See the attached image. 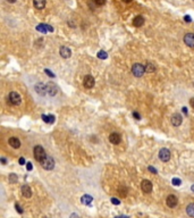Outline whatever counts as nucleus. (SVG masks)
<instances>
[{"instance_id": "18", "label": "nucleus", "mask_w": 194, "mask_h": 218, "mask_svg": "<svg viewBox=\"0 0 194 218\" xmlns=\"http://www.w3.org/2000/svg\"><path fill=\"white\" fill-rule=\"evenodd\" d=\"M22 194H23L25 198H31V195H32L31 188H30L28 185H23V186H22Z\"/></svg>"}, {"instance_id": "24", "label": "nucleus", "mask_w": 194, "mask_h": 218, "mask_svg": "<svg viewBox=\"0 0 194 218\" xmlns=\"http://www.w3.org/2000/svg\"><path fill=\"white\" fill-rule=\"evenodd\" d=\"M8 178H9V182H10V183H13V184H14V183H16V182L18 181V177H17V175H16V174H14V173H13V174H9V177H8Z\"/></svg>"}, {"instance_id": "33", "label": "nucleus", "mask_w": 194, "mask_h": 218, "mask_svg": "<svg viewBox=\"0 0 194 218\" xmlns=\"http://www.w3.org/2000/svg\"><path fill=\"white\" fill-rule=\"evenodd\" d=\"M184 19H185V22H187V23L192 21V18H191V16H188V15H186V16L184 17Z\"/></svg>"}, {"instance_id": "5", "label": "nucleus", "mask_w": 194, "mask_h": 218, "mask_svg": "<svg viewBox=\"0 0 194 218\" xmlns=\"http://www.w3.org/2000/svg\"><path fill=\"white\" fill-rule=\"evenodd\" d=\"M159 158H160L161 161H165V163L168 161L170 159V151L168 149H166V148H162L159 151Z\"/></svg>"}, {"instance_id": "27", "label": "nucleus", "mask_w": 194, "mask_h": 218, "mask_svg": "<svg viewBox=\"0 0 194 218\" xmlns=\"http://www.w3.org/2000/svg\"><path fill=\"white\" fill-rule=\"evenodd\" d=\"M171 182H173V184H174V185H176V186H180V185H181V183H182L180 178H173V181H171Z\"/></svg>"}, {"instance_id": "13", "label": "nucleus", "mask_w": 194, "mask_h": 218, "mask_svg": "<svg viewBox=\"0 0 194 218\" xmlns=\"http://www.w3.org/2000/svg\"><path fill=\"white\" fill-rule=\"evenodd\" d=\"M183 122V117H182L181 114H174L171 116V124L174 126H180Z\"/></svg>"}, {"instance_id": "25", "label": "nucleus", "mask_w": 194, "mask_h": 218, "mask_svg": "<svg viewBox=\"0 0 194 218\" xmlns=\"http://www.w3.org/2000/svg\"><path fill=\"white\" fill-rule=\"evenodd\" d=\"M107 52L106 51H104V50H101V51H99L98 52V58H100V59H107Z\"/></svg>"}, {"instance_id": "1", "label": "nucleus", "mask_w": 194, "mask_h": 218, "mask_svg": "<svg viewBox=\"0 0 194 218\" xmlns=\"http://www.w3.org/2000/svg\"><path fill=\"white\" fill-rule=\"evenodd\" d=\"M46 157H47V153H46L44 149L41 146H35L34 147V158L41 164L46 159Z\"/></svg>"}, {"instance_id": "26", "label": "nucleus", "mask_w": 194, "mask_h": 218, "mask_svg": "<svg viewBox=\"0 0 194 218\" xmlns=\"http://www.w3.org/2000/svg\"><path fill=\"white\" fill-rule=\"evenodd\" d=\"M93 2L97 6H104V3H106V0H93Z\"/></svg>"}, {"instance_id": "37", "label": "nucleus", "mask_w": 194, "mask_h": 218, "mask_svg": "<svg viewBox=\"0 0 194 218\" xmlns=\"http://www.w3.org/2000/svg\"><path fill=\"white\" fill-rule=\"evenodd\" d=\"M70 218H79V217H78V215H76V214H72Z\"/></svg>"}, {"instance_id": "6", "label": "nucleus", "mask_w": 194, "mask_h": 218, "mask_svg": "<svg viewBox=\"0 0 194 218\" xmlns=\"http://www.w3.org/2000/svg\"><path fill=\"white\" fill-rule=\"evenodd\" d=\"M83 84H84V86H85L86 89H92V88L94 86V84H95V80H94V77H93V76H91V75H86V76L84 77Z\"/></svg>"}, {"instance_id": "11", "label": "nucleus", "mask_w": 194, "mask_h": 218, "mask_svg": "<svg viewBox=\"0 0 194 218\" xmlns=\"http://www.w3.org/2000/svg\"><path fill=\"white\" fill-rule=\"evenodd\" d=\"M35 28H37V31H39L41 33H47L48 31L49 32H53L52 26L51 25H48V24H39Z\"/></svg>"}, {"instance_id": "21", "label": "nucleus", "mask_w": 194, "mask_h": 218, "mask_svg": "<svg viewBox=\"0 0 194 218\" xmlns=\"http://www.w3.org/2000/svg\"><path fill=\"white\" fill-rule=\"evenodd\" d=\"M42 119L48 124H53L55 123V116L53 115H42Z\"/></svg>"}, {"instance_id": "36", "label": "nucleus", "mask_w": 194, "mask_h": 218, "mask_svg": "<svg viewBox=\"0 0 194 218\" xmlns=\"http://www.w3.org/2000/svg\"><path fill=\"white\" fill-rule=\"evenodd\" d=\"M19 164H21V165H24V164H25L24 158H19Z\"/></svg>"}, {"instance_id": "2", "label": "nucleus", "mask_w": 194, "mask_h": 218, "mask_svg": "<svg viewBox=\"0 0 194 218\" xmlns=\"http://www.w3.org/2000/svg\"><path fill=\"white\" fill-rule=\"evenodd\" d=\"M132 73H133L134 76L141 77L145 73V66H143L142 64H134L133 67H132Z\"/></svg>"}, {"instance_id": "40", "label": "nucleus", "mask_w": 194, "mask_h": 218, "mask_svg": "<svg viewBox=\"0 0 194 218\" xmlns=\"http://www.w3.org/2000/svg\"><path fill=\"white\" fill-rule=\"evenodd\" d=\"M8 2H10V3H14V2H16V0H7Z\"/></svg>"}, {"instance_id": "23", "label": "nucleus", "mask_w": 194, "mask_h": 218, "mask_svg": "<svg viewBox=\"0 0 194 218\" xmlns=\"http://www.w3.org/2000/svg\"><path fill=\"white\" fill-rule=\"evenodd\" d=\"M155 64L148 63V64L145 65V72H146V73H155Z\"/></svg>"}, {"instance_id": "9", "label": "nucleus", "mask_w": 194, "mask_h": 218, "mask_svg": "<svg viewBox=\"0 0 194 218\" xmlns=\"http://www.w3.org/2000/svg\"><path fill=\"white\" fill-rule=\"evenodd\" d=\"M141 188H142V191L144 193H150L152 191V183L148 179H144V181H142Z\"/></svg>"}, {"instance_id": "29", "label": "nucleus", "mask_w": 194, "mask_h": 218, "mask_svg": "<svg viewBox=\"0 0 194 218\" xmlns=\"http://www.w3.org/2000/svg\"><path fill=\"white\" fill-rule=\"evenodd\" d=\"M15 208H16V210L19 212V214H23V209H22V207L19 206L18 204H15Z\"/></svg>"}, {"instance_id": "43", "label": "nucleus", "mask_w": 194, "mask_h": 218, "mask_svg": "<svg viewBox=\"0 0 194 218\" xmlns=\"http://www.w3.org/2000/svg\"><path fill=\"white\" fill-rule=\"evenodd\" d=\"M191 190L193 191V193H194V185H192V188H191Z\"/></svg>"}, {"instance_id": "15", "label": "nucleus", "mask_w": 194, "mask_h": 218, "mask_svg": "<svg viewBox=\"0 0 194 218\" xmlns=\"http://www.w3.org/2000/svg\"><path fill=\"white\" fill-rule=\"evenodd\" d=\"M109 141L113 143V144H118L120 142V135L118 133H111L109 135Z\"/></svg>"}, {"instance_id": "7", "label": "nucleus", "mask_w": 194, "mask_h": 218, "mask_svg": "<svg viewBox=\"0 0 194 218\" xmlns=\"http://www.w3.org/2000/svg\"><path fill=\"white\" fill-rule=\"evenodd\" d=\"M34 89H35L37 93L40 95H46V93H48V92H47V85L43 84V83H41V82L38 83V84H35Z\"/></svg>"}, {"instance_id": "34", "label": "nucleus", "mask_w": 194, "mask_h": 218, "mask_svg": "<svg viewBox=\"0 0 194 218\" xmlns=\"http://www.w3.org/2000/svg\"><path fill=\"white\" fill-rule=\"evenodd\" d=\"M148 169H149L150 172H152V173H155H155H157V169H155V168H153V167H151V166H150V167L148 168Z\"/></svg>"}, {"instance_id": "31", "label": "nucleus", "mask_w": 194, "mask_h": 218, "mask_svg": "<svg viewBox=\"0 0 194 218\" xmlns=\"http://www.w3.org/2000/svg\"><path fill=\"white\" fill-rule=\"evenodd\" d=\"M111 202H113L114 204H120V201H119L117 198H111Z\"/></svg>"}, {"instance_id": "38", "label": "nucleus", "mask_w": 194, "mask_h": 218, "mask_svg": "<svg viewBox=\"0 0 194 218\" xmlns=\"http://www.w3.org/2000/svg\"><path fill=\"white\" fill-rule=\"evenodd\" d=\"M1 163L3 164V165H6V159H5V158H3V157H2V158H1Z\"/></svg>"}, {"instance_id": "22", "label": "nucleus", "mask_w": 194, "mask_h": 218, "mask_svg": "<svg viewBox=\"0 0 194 218\" xmlns=\"http://www.w3.org/2000/svg\"><path fill=\"white\" fill-rule=\"evenodd\" d=\"M186 212L190 217H194V204H190L186 207Z\"/></svg>"}, {"instance_id": "42", "label": "nucleus", "mask_w": 194, "mask_h": 218, "mask_svg": "<svg viewBox=\"0 0 194 218\" xmlns=\"http://www.w3.org/2000/svg\"><path fill=\"white\" fill-rule=\"evenodd\" d=\"M123 1H124V2H130L132 0H123Z\"/></svg>"}, {"instance_id": "30", "label": "nucleus", "mask_w": 194, "mask_h": 218, "mask_svg": "<svg viewBox=\"0 0 194 218\" xmlns=\"http://www.w3.org/2000/svg\"><path fill=\"white\" fill-rule=\"evenodd\" d=\"M133 116H134V117H135V119H137V121H139V119H141V115H140L139 112H136V111H134V112H133Z\"/></svg>"}, {"instance_id": "17", "label": "nucleus", "mask_w": 194, "mask_h": 218, "mask_svg": "<svg viewBox=\"0 0 194 218\" xmlns=\"http://www.w3.org/2000/svg\"><path fill=\"white\" fill-rule=\"evenodd\" d=\"M9 144L13 147L14 149H18L21 147V141L17 137H10L9 139Z\"/></svg>"}, {"instance_id": "16", "label": "nucleus", "mask_w": 194, "mask_h": 218, "mask_svg": "<svg viewBox=\"0 0 194 218\" xmlns=\"http://www.w3.org/2000/svg\"><path fill=\"white\" fill-rule=\"evenodd\" d=\"M133 24H134V26L136 27H141L144 24V18H143V16H141V15H139V16H136L135 18H134V21H133Z\"/></svg>"}, {"instance_id": "35", "label": "nucleus", "mask_w": 194, "mask_h": 218, "mask_svg": "<svg viewBox=\"0 0 194 218\" xmlns=\"http://www.w3.org/2000/svg\"><path fill=\"white\" fill-rule=\"evenodd\" d=\"M190 105H191V107L194 109V98H192V99L190 100Z\"/></svg>"}, {"instance_id": "28", "label": "nucleus", "mask_w": 194, "mask_h": 218, "mask_svg": "<svg viewBox=\"0 0 194 218\" xmlns=\"http://www.w3.org/2000/svg\"><path fill=\"white\" fill-rule=\"evenodd\" d=\"M44 73H46L48 76H50V77H55V74L52 73L51 70H49V69H44Z\"/></svg>"}, {"instance_id": "19", "label": "nucleus", "mask_w": 194, "mask_h": 218, "mask_svg": "<svg viewBox=\"0 0 194 218\" xmlns=\"http://www.w3.org/2000/svg\"><path fill=\"white\" fill-rule=\"evenodd\" d=\"M33 5L37 9H43L46 7V0H33Z\"/></svg>"}, {"instance_id": "12", "label": "nucleus", "mask_w": 194, "mask_h": 218, "mask_svg": "<svg viewBox=\"0 0 194 218\" xmlns=\"http://www.w3.org/2000/svg\"><path fill=\"white\" fill-rule=\"evenodd\" d=\"M47 92H48L49 95L53 97V95H56L58 93V88L53 83H48L47 84Z\"/></svg>"}, {"instance_id": "20", "label": "nucleus", "mask_w": 194, "mask_h": 218, "mask_svg": "<svg viewBox=\"0 0 194 218\" xmlns=\"http://www.w3.org/2000/svg\"><path fill=\"white\" fill-rule=\"evenodd\" d=\"M92 197L91 195H88V194H85V195H83L82 198H81V202L83 204H85V206H90L91 204H92Z\"/></svg>"}, {"instance_id": "3", "label": "nucleus", "mask_w": 194, "mask_h": 218, "mask_svg": "<svg viewBox=\"0 0 194 218\" xmlns=\"http://www.w3.org/2000/svg\"><path fill=\"white\" fill-rule=\"evenodd\" d=\"M22 99H21V95H18L17 92H10L8 95V103L13 105V106H18L21 103Z\"/></svg>"}, {"instance_id": "39", "label": "nucleus", "mask_w": 194, "mask_h": 218, "mask_svg": "<svg viewBox=\"0 0 194 218\" xmlns=\"http://www.w3.org/2000/svg\"><path fill=\"white\" fill-rule=\"evenodd\" d=\"M183 111H184V114H187V108L184 107V108H183Z\"/></svg>"}, {"instance_id": "32", "label": "nucleus", "mask_w": 194, "mask_h": 218, "mask_svg": "<svg viewBox=\"0 0 194 218\" xmlns=\"http://www.w3.org/2000/svg\"><path fill=\"white\" fill-rule=\"evenodd\" d=\"M26 168H27V170H32V169H33V166H32V164H31V163H27V165H26Z\"/></svg>"}, {"instance_id": "41", "label": "nucleus", "mask_w": 194, "mask_h": 218, "mask_svg": "<svg viewBox=\"0 0 194 218\" xmlns=\"http://www.w3.org/2000/svg\"><path fill=\"white\" fill-rule=\"evenodd\" d=\"M116 218H128L127 216H117Z\"/></svg>"}, {"instance_id": "4", "label": "nucleus", "mask_w": 194, "mask_h": 218, "mask_svg": "<svg viewBox=\"0 0 194 218\" xmlns=\"http://www.w3.org/2000/svg\"><path fill=\"white\" fill-rule=\"evenodd\" d=\"M41 166H42L44 169H47V170H51L52 168L55 167V160L52 159L50 156H47L46 159L41 163Z\"/></svg>"}, {"instance_id": "8", "label": "nucleus", "mask_w": 194, "mask_h": 218, "mask_svg": "<svg viewBox=\"0 0 194 218\" xmlns=\"http://www.w3.org/2000/svg\"><path fill=\"white\" fill-rule=\"evenodd\" d=\"M166 202H167V206H168L169 208H175L177 206V204H178V200H177V198L174 194H170V195L167 197Z\"/></svg>"}, {"instance_id": "10", "label": "nucleus", "mask_w": 194, "mask_h": 218, "mask_svg": "<svg viewBox=\"0 0 194 218\" xmlns=\"http://www.w3.org/2000/svg\"><path fill=\"white\" fill-rule=\"evenodd\" d=\"M184 42H185L186 46L193 48L194 47V34H192V33H187V34H185V37H184Z\"/></svg>"}, {"instance_id": "14", "label": "nucleus", "mask_w": 194, "mask_h": 218, "mask_svg": "<svg viewBox=\"0 0 194 218\" xmlns=\"http://www.w3.org/2000/svg\"><path fill=\"white\" fill-rule=\"evenodd\" d=\"M59 52H60V56H61L63 58H69V57H70V54H72L70 49H69V48H67V47H60Z\"/></svg>"}]
</instances>
